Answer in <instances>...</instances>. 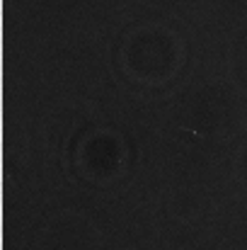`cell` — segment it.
Here are the masks:
<instances>
[{
	"label": "cell",
	"mask_w": 247,
	"mask_h": 250,
	"mask_svg": "<svg viewBox=\"0 0 247 250\" xmlns=\"http://www.w3.org/2000/svg\"><path fill=\"white\" fill-rule=\"evenodd\" d=\"M182 42L160 27L136 29L121 49V66L126 76L143 85H163L179 73Z\"/></svg>",
	"instance_id": "1"
},
{
	"label": "cell",
	"mask_w": 247,
	"mask_h": 250,
	"mask_svg": "<svg viewBox=\"0 0 247 250\" xmlns=\"http://www.w3.org/2000/svg\"><path fill=\"white\" fill-rule=\"evenodd\" d=\"M76 167L82 177L97 185L116 180L126 166V146L121 136L109 129H92L76 146Z\"/></svg>",
	"instance_id": "2"
}]
</instances>
